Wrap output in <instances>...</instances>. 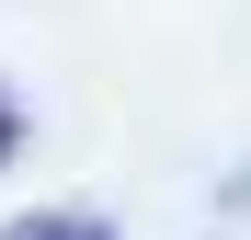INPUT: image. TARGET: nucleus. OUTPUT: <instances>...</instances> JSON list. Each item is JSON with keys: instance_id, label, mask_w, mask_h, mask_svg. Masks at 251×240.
I'll list each match as a JSON object with an SVG mask.
<instances>
[{"instance_id": "nucleus-1", "label": "nucleus", "mask_w": 251, "mask_h": 240, "mask_svg": "<svg viewBox=\"0 0 251 240\" xmlns=\"http://www.w3.org/2000/svg\"><path fill=\"white\" fill-rule=\"evenodd\" d=\"M0 240H114L103 217H80V206H34V217H12Z\"/></svg>"}, {"instance_id": "nucleus-2", "label": "nucleus", "mask_w": 251, "mask_h": 240, "mask_svg": "<svg viewBox=\"0 0 251 240\" xmlns=\"http://www.w3.org/2000/svg\"><path fill=\"white\" fill-rule=\"evenodd\" d=\"M12 149H23V114H12V103H0V160H12Z\"/></svg>"}]
</instances>
